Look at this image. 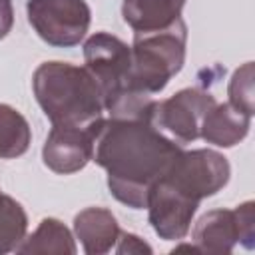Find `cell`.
Segmentation results:
<instances>
[{
	"label": "cell",
	"mask_w": 255,
	"mask_h": 255,
	"mask_svg": "<svg viewBox=\"0 0 255 255\" xmlns=\"http://www.w3.org/2000/svg\"><path fill=\"white\" fill-rule=\"evenodd\" d=\"M255 237V205L245 201L235 209H213L205 213L193 227V243L197 253L225 255L237 243L253 247Z\"/></svg>",
	"instance_id": "obj_6"
},
{
	"label": "cell",
	"mask_w": 255,
	"mask_h": 255,
	"mask_svg": "<svg viewBox=\"0 0 255 255\" xmlns=\"http://www.w3.org/2000/svg\"><path fill=\"white\" fill-rule=\"evenodd\" d=\"M32 139L26 118L8 104H0V157L12 159L28 151Z\"/></svg>",
	"instance_id": "obj_15"
},
{
	"label": "cell",
	"mask_w": 255,
	"mask_h": 255,
	"mask_svg": "<svg viewBox=\"0 0 255 255\" xmlns=\"http://www.w3.org/2000/svg\"><path fill=\"white\" fill-rule=\"evenodd\" d=\"M197 205V201L179 193L161 177L149 187L145 203L153 231L165 241L183 239L187 235Z\"/></svg>",
	"instance_id": "obj_9"
},
{
	"label": "cell",
	"mask_w": 255,
	"mask_h": 255,
	"mask_svg": "<svg viewBox=\"0 0 255 255\" xmlns=\"http://www.w3.org/2000/svg\"><path fill=\"white\" fill-rule=\"evenodd\" d=\"M28 217L24 207L0 189V255L16 251L26 237Z\"/></svg>",
	"instance_id": "obj_16"
},
{
	"label": "cell",
	"mask_w": 255,
	"mask_h": 255,
	"mask_svg": "<svg viewBox=\"0 0 255 255\" xmlns=\"http://www.w3.org/2000/svg\"><path fill=\"white\" fill-rule=\"evenodd\" d=\"M18 253H56V255H74L76 245L72 239V233L64 223L58 219H42L38 229L30 235L24 237L22 243L16 247Z\"/></svg>",
	"instance_id": "obj_14"
},
{
	"label": "cell",
	"mask_w": 255,
	"mask_h": 255,
	"mask_svg": "<svg viewBox=\"0 0 255 255\" xmlns=\"http://www.w3.org/2000/svg\"><path fill=\"white\" fill-rule=\"evenodd\" d=\"M32 88L52 126L92 128L104 120L102 90L86 68L44 62L34 72Z\"/></svg>",
	"instance_id": "obj_2"
},
{
	"label": "cell",
	"mask_w": 255,
	"mask_h": 255,
	"mask_svg": "<svg viewBox=\"0 0 255 255\" xmlns=\"http://www.w3.org/2000/svg\"><path fill=\"white\" fill-rule=\"evenodd\" d=\"M26 12L36 34L58 48L80 44L92 20L86 0H28Z\"/></svg>",
	"instance_id": "obj_5"
},
{
	"label": "cell",
	"mask_w": 255,
	"mask_h": 255,
	"mask_svg": "<svg viewBox=\"0 0 255 255\" xmlns=\"http://www.w3.org/2000/svg\"><path fill=\"white\" fill-rule=\"evenodd\" d=\"M84 68L98 82L104 102L118 90L126 88L131 66V48L118 36L108 32H96L90 36L84 44Z\"/></svg>",
	"instance_id": "obj_8"
},
{
	"label": "cell",
	"mask_w": 255,
	"mask_h": 255,
	"mask_svg": "<svg viewBox=\"0 0 255 255\" xmlns=\"http://www.w3.org/2000/svg\"><path fill=\"white\" fill-rule=\"evenodd\" d=\"M215 98L197 88H185L167 100L155 102L149 122L177 145L199 137L205 114L215 106Z\"/></svg>",
	"instance_id": "obj_7"
},
{
	"label": "cell",
	"mask_w": 255,
	"mask_h": 255,
	"mask_svg": "<svg viewBox=\"0 0 255 255\" xmlns=\"http://www.w3.org/2000/svg\"><path fill=\"white\" fill-rule=\"evenodd\" d=\"M185 44L187 28L181 18H177L167 28L135 32L126 88L151 96L161 92L167 82L183 68Z\"/></svg>",
	"instance_id": "obj_3"
},
{
	"label": "cell",
	"mask_w": 255,
	"mask_h": 255,
	"mask_svg": "<svg viewBox=\"0 0 255 255\" xmlns=\"http://www.w3.org/2000/svg\"><path fill=\"white\" fill-rule=\"evenodd\" d=\"M227 94L231 106L245 112L247 116H253V62H247L235 70Z\"/></svg>",
	"instance_id": "obj_17"
},
{
	"label": "cell",
	"mask_w": 255,
	"mask_h": 255,
	"mask_svg": "<svg viewBox=\"0 0 255 255\" xmlns=\"http://www.w3.org/2000/svg\"><path fill=\"white\" fill-rule=\"evenodd\" d=\"M74 231L88 255H102L116 247L120 225L112 211L104 207H88L74 219Z\"/></svg>",
	"instance_id": "obj_11"
},
{
	"label": "cell",
	"mask_w": 255,
	"mask_h": 255,
	"mask_svg": "<svg viewBox=\"0 0 255 255\" xmlns=\"http://www.w3.org/2000/svg\"><path fill=\"white\" fill-rule=\"evenodd\" d=\"M14 24V8L12 0H0V40L8 36Z\"/></svg>",
	"instance_id": "obj_19"
},
{
	"label": "cell",
	"mask_w": 255,
	"mask_h": 255,
	"mask_svg": "<svg viewBox=\"0 0 255 255\" xmlns=\"http://www.w3.org/2000/svg\"><path fill=\"white\" fill-rule=\"evenodd\" d=\"M181 145L151 122L102 120L94 135V161L108 171L112 195L128 207L143 209L149 187L165 173Z\"/></svg>",
	"instance_id": "obj_1"
},
{
	"label": "cell",
	"mask_w": 255,
	"mask_h": 255,
	"mask_svg": "<svg viewBox=\"0 0 255 255\" xmlns=\"http://www.w3.org/2000/svg\"><path fill=\"white\" fill-rule=\"evenodd\" d=\"M185 0H124L122 16L133 32H149L167 28L181 18Z\"/></svg>",
	"instance_id": "obj_13"
},
{
	"label": "cell",
	"mask_w": 255,
	"mask_h": 255,
	"mask_svg": "<svg viewBox=\"0 0 255 255\" xmlns=\"http://www.w3.org/2000/svg\"><path fill=\"white\" fill-rule=\"evenodd\" d=\"M118 253H151V247L145 245L137 235L133 233H122L120 231V237H118V245L114 247Z\"/></svg>",
	"instance_id": "obj_18"
},
{
	"label": "cell",
	"mask_w": 255,
	"mask_h": 255,
	"mask_svg": "<svg viewBox=\"0 0 255 255\" xmlns=\"http://www.w3.org/2000/svg\"><path fill=\"white\" fill-rule=\"evenodd\" d=\"M249 126L251 116H247L245 112L237 110L229 102L215 104L203 118L199 137L219 147H233L247 135Z\"/></svg>",
	"instance_id": "obj_12"
},
{
	"label": "cell",
	"mask_w": 255,
	"mask_h": 255,
	"mask_svg": "<svg viewBox=\"0 0 255 255\" xmlns=\"http://www.w3.org/2000/svg\"><path fill=\"white\" fill-rule=\"evenodd\" d=\"M229 161L213 149L179 151L161 179L193 201L217 193L229 181Z\"/></svg>",
	"instance_id": "obj_4"
},
{
	"label": "cell",
	"mask_w": 255,
	"mask_h": 255,
	"mask_svg": "<svg viewBox=\"0 0 255 255\" xmlns=\"http://www.w3.org/2000/svg\"><path fill=\"white\" fill-rule=\"evenodd\" d=\"M100 122L92 128L52 126L42 149L44 163L62 175L76 173L94 157V135Z\"/></svg>",
	"instance_id": "obj_10"
}]
</instances>
